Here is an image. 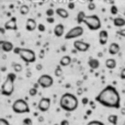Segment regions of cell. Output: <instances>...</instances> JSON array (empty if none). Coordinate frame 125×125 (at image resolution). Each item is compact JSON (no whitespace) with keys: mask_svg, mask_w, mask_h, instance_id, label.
I'll return each mask as SVG.
<instances>
[{"mask_svg":"<svg viewBox=\"0 0 125 125\" xmlns=\"http://www.w3.org/2000/svg\"><path fill=\"white\" fill-rule=\"evenodd\" d=\"M108 40H109V33L106 30H101L99 33V43L101 45H105L108 43Z\"/></svg>","mask_w":125,"mask_h":125,"instance_id":"cell-13","label":"cell"},{"mask_svg":"<svg viewBox=\"0 0 125 125\" xmlns=\"http://www.w3.org/2000/svg\"><path fill=\"white\" fill-rule=\"evenodd\" d=\"M29 12H30V7L29 6H26V4H22V6L20 7V13H21L22 15L29 14Z\"/></svg>","mask_w":125,"mask_h":125,"instance_id":"cell-22","label":"cell"},{"mask_svg":"<svg viewBox=\"0 0 125 125\" xmlns=\"http://www.w3.org/2000/svg\"><path fill=\"white\" fill-rule=\"evenodd\" d=\"M25 29L29 31V32H33L37 29V23L33 18H29L26 20V23H25Z\"/></svg>","mask_w":125,"mask_h":125,"instance_id":"cell-12","label":"cell"},{"mask_svg":"<svg viewBox=\"0 0 125 125\" xmlns=\"http://www.w3.org/2000/svg\"><path fill=\"white\" fill-rule=\"evenodd\" d=\"M47 22L48 23H54V18L53 17H47Z\"/></svg>","mask_w":125,"mask_h":125,"instance_id":"cell-38","label":"cell"},{"mask_svg":"<svg viewBox=\"0 0 125 125\" xmlns=\"http://www.w3.org/2000/svg\"><path fill=\"white\" fill-rule=\"evenodd\" d=\"M59 105L66 112H73V111L77 110L78 105H79V101H78L77 97L75 94L66 92L61 97Z\"/></svg>","mask_w":125,"mask_h":125,"instance_id":"cell-2","label":"cell"},{"mask_svg":"<svg viewBox=\"0 0 125 125\" xmlns=\"http://www.w3.org/2000/svg\"><path fill=\"white\" fill-rule=\"evenodd\" d=\"M37 29H39L41 32H44V31H45V26H44L43 24H37Z\"/></svg>","mask_w":125,"mask_h":125,"instance_id":"cell-36","label":"cell"},{"mask_svg":"<svg viewBox=\"0 0 125 125\" xmlns=\"http://www.w3.org/2000/svg\"><path fill=\"white\" fill-rule=\"evenodd\" d=\"M113 24H114V26H117V28H123V26H125V19L121 17L115 18L113 20Z\"/></svg>","mask_w":125,"mask_h":125,"instance_id":"cell-19","label":"cell"},{"mask_svg":"<svg viewBox=\"0 0 125 125\" xmlns=\"http://www.w3.org/2000/svg\"><path fill=\"white\" fill-rule=\"evenodd\" d=\"M88 65L90 66L91 69H98L100 66V62L97 58H90L88 61Z\"/></svg>","mask_w":125,"mask_h":125,"instance_id":"cell-20","label":"cell"},{"mask_svg":"<svg viewBox=\"0 0 125 125\" xmlns=\"http://www.w3.org/2000/svg\"><path fill=\"white\" fill-rule=\"evenodd\" d=\"M32 124H33V122H32V120H31L30 117L24 119L23 122H22V125H32Z\"/></svg>","mask_w":125,"mask_h":125,"instance_id":"cell-27","label":"cell"},{"mask_svg":"<svg viewBox=\"0 0 125 125\" xmlns=\"http://www.w3.org/2000/svg\"><path fill=\"white\" fill-rule=\"evenodd\" d=\"M0 46H1V50L3 51V52H6V53L12 52L13 48H14V46H13L12 42H10V41H4Z\"/></svg>","mask_w":125,"mask_h":125,"instance_id":"cell-15","label":"cell"},{"mask_svg":"<svg viewBox=\"0 0 125 125\" xmlns=\"http://www.w3.org/2000/svg\"><path fill=\"white\" fill-rule=\"evenodd\" d=\"M105 67L108 69H114L116 67V61L114 58H108L105 61Z\"/></svg>","mask_w":125,"mask_h":125,"instance_id":"cell-21","label":"cell"},{"mask_svg":"<svg viewBox=\"0 0 125 125\" xmlns=\"http://www.w3.org/2000/svg\"><path fill=\"white\" fill-rule=\"evenodd\" d=\"M36 93H37V91H36V89H35V88L30 89V95H31V97H33V95H36Z\"/></svg>","mask_w":125,"mask_h":125,"instance_id":"cell-34","label":"cell"},{"mask_svg":"<svg viewBox=\"0 0 125 125\" xmlns=\"http://www.w3.org/2000/svg\"><path fill=\"white\" fill-rule=\"evenodd\" d=\"M124 14H125V13H124Z\"/></svg>","mask_w":125,"mask_h":125,"instance_id":"cell-43","label":"cell"},{"mask_svg":"<svg viewBox=\"0 0 125 125\" xmlns=\"http://www.w3.org/2000/svg\"><path fill=\"white\" fill-rule=\"evenodd\" d=\"M54 13H55V11L53 10V9H47V10H46V15H47V17H53Z\"/></svg>","mask_w":125,"mask_h":125,"instance_id":"cell-30","label":"cell"},{"mask_svg":"<svg viewBox=\"0 0 125 125\" xmlns=\"http://www.w3.org/2000/svg\"><path fill=\"white\" fill-rule=\"evenodd\" d=\"M6 30H11V31H15L18 30V24H17V18L12 17L8 20V21L4 23V26H3Z\"/></svg>","mask_w":125,"mask_h":125,"instance_id":"cell-11","label":"cell"},{"mask_svg":"<svg viewBox=\"0 0 125 125\" xmlns=\"http://www.w3.org/2000/svg\"><path fill=\"white\" fill-rule=\"evenodd\" d=\"M83 28L80 25L73 26V29L68 31V32L65 34V40H73V39H78L80 37L82 34H83Z\"/></svg>","mask_w":125,"mask_h":125,"instance_id":"cell-7","label":"cell"},{"mask_svg":"<svg viewBox=\"0 0 125 125\" xmlns=\"http://www.w3.org/2000/svg\"><path fill=\"white\" fill-rule=\"evenodd\" d=\"M71 62V57L68 56V55H65V56H62L61 58V61H59V65H61L62 67H66V66H69Z\"/></svg>","mask_w":125,"mask_h":125,"instance_id":"cell-18","label":"cell"},{"mask_svg":"<svg viewBox=\"0 0 125 125\" xmlns=\"http://www.w3.org/2000/svg\"><path fill=\"white\" fill-rule=\"evenodd\" d=\"M61 125H69V122L67 121V120H64V121H62Z\"/></svg>","mask_w":125,"mask_h":125,"instance_id":"cell-40","label":"cell"},{"mask_svg":"<svg viewBox=\"0 0 125 125\" xmlns=\"http://www.w3.org/2000/svg\"><path fill=\"white\" fill-rule=\"evenodd\" d=\"M88 9H89V10H94V9H95V4L93 3V2H90V3H89V6H88Z\"/></svg>","mask_w":125,"mask_h":125,"instance_id":"cell-35","label":"cell"},{"mask_svg":"<svg viewBox=\"0 0 125 125\" xmlns=\"http://www.w3.org/2000/svg\"><path fill=\"white\" fill-rule=\"evenodd\" d=\"M117 12H119V10H117L116 7L115 6L111 7V13H112V14H117Z\"/></svg>","mask_w":125,"mask_h":125,"instance_id":"cell-33","label":"cell"},{"mask_svg":"<svg viewBox=\"0 0 125 125\" xmlns=\"http://www.w3.org/2000/svg\"><path fill=\"white\" fill-rule=\"evenodd\" d=\"M37 108H39V110L41 111V112H46V111H48L51 108V99L50 98H42L39 101Z\"/></svg>","mask_w":125,"mask_h":125,"instance_id":"cell-10","label":"cell"},{"mask_svg":"<svg viewBox=\"0 0 125 125\" xmlns=\"http://www.w3.org/2000/svg\"><path fill=\"white\" fill-rule=\"evenodd\" d=\"M54 83V79H53L52 76L50 75H42L41 77L37 79V84L40 87H42L43 89H47L50 87L53 86Z\"/></svg>","mask_w":125,"mask_h":125,"instance_id":"cell-8","label":"cell"},{"mask_svg":"<svg viewBox=\"0 0 125 125\" xmlns=\"http://www.w3.org/2000/svg\"><path fill=\"white\" fill-rule=\"evenodd\" d=\"M95 101L105 108L120 109L121 106V97L116 88L113 86H106L95 97Z\"/></svg>","mask_w":125,"mask_h":125,"instance_id":"cell-1","label":"cell"},{"mask_svg":"<svg viewBox=\"0 0 125 125\" xmlns=\"http://www.w3.org/2000/svg\"><path fill=\"white\" fill-rule=\"evenodd\" d=\"M6 31L7 30L4 28H1V26H0V45H1L4 41H7V39H6Z\"/></svg>","mask_w":125,"mask_h":125,"instance_id":"cell-23","label":"cell"},{"mask_svg":"<svg viewBox=\"0 0 125 125\" xmlns=\"http://www.w3.org/2000/svg\"><path fill=\"white\" fill-rule=\"evenodd\" d=\"M55 13H56L59 18H62V19H67V18L69 17V12L64 8H57L56 10H55Z\"/></svg>","mask_w":125,"mask_h":125,"instance_id":"cell-16","label":"cell"},{"mask_svg":"<svg viewBox=\"0 0 125 125\" xmlns=\"http://www.w3.org/2000/svg\"><path fill=\"white\" fill-rule=\"evenodd\" d=\"M87 125H104V123L103 122H101V121H97V120H94V121L89 122Z\"/></svg>","mask_w":125,"mask_h":125,"instance_id":"cell-28","label":"cell"},{"mask_svg":"<svg viewBox=\"0 0 125 125\" xmlns=\"http://www.w3.org/2000/svg\"><path fill=\"white\" fill-rule=\"evenodd\" d=\"M13 69H14V71H17V73H20V71L22 70V66L20 64H13Z\"/></svg>","mask_w":125,"mask_h":125,"instance_id":"cell-26","label":"cell"},{"mask_svg":"<svg viewBox=\"0 0 125 125\" xmlns=\"http://www.w3.org/2000/svg\"><path fill=\"white\" fill-rule=\"evenodd\" d=\"M73 47H75L76 51H78V52L84 53V52H88L89 51L90 44L84 41H81V40H77V41L73 42Z\"/></svg>","mask_w":125,"mask_h":125,"instance_id":"cell-9","label":"cell"},{"mask_svg":"<svg viewBox=\"0 0 125 125\" xmlns=\"http://www.w3.org/2000/svg\"><path fill=\"white\" fill-rule=\"evenodd\" d=\"M87 25V28L91 31H98L101 29V20L98 15L92 14V15H86L82 21Z\"/></svg>","mask_w":125,"mask_h":125,"instance_id":"cell-5","label":"cell"},{"mask_svg":"<svg viewBox=\"0 0 125 125\" xmlns=\"http://www.w3.org/2000/svg\"><path fill=\"white\" fill-rule=\"evenodd\" d=\"M12 110L17 114H24V113L30 112V106L25 100L18 99L12 103Z\"/></svg>","mask_w":125,"mask_h":125,"instance_id":"cell-6","label":"cell"},{"mask_svg":"<svg viewBox=\"0 0 125 125\" xmlns=\"http://www.w3.org/2000/svg\"><path fill=\"white\" fill-rule=\"evenodd\" d=\"M108 120H109V122H110L111 124H113V125H116L117 124V115H115V114L109 115Z\"/></svg>","mask_w":125,"mask_h":125,"instance_id":"cell-24","label":"cell"},{"mask_svg":"<svg viewBox=\"0 0 125 125\" xmlns=\"http://www.w3.org/2000/svg\"><path fill=\"white\" fill-rule=\"evenodd\" d=\"M84 17H86V13H84L83 11H80V12H78V14H77V22H78V23H79V24L82 23Z\"/></svg>","mask_w":125,"mask_h":125,"instance_id":"cell-25","label":"cell"},{"mask_svg":"<svg viewBox=\"0 0 125 125\" xmlns=\"http://www.w3.org/2000/svg\"><path fill=\"white\" fill-rule=\"evenodd\" d=\"M42 68V65H37V69H39V70H40V69H41Z\"/></svg>","mask_w":125,"mask_h":125,"instance_id":"cell-41","label":"cell"},{"mask_svg":"<svg viewBox=\"0 0 125 125\" xmlns=\"http://www.w3.org/2000/svg\"><path fill=\"white\" fill-rule=\"evenodd\" d=\"M120 77H121V79L125 80V68H123V69H122L121 73H120Z\"/></svg>","mask_w":125,"mask_h":125,"instance_id":"cell-37","label":"cell"},{"mask_svg":"<svg viewBox=\"0 0 125 125\" xmlns=\"http://www.w3.org/2000/svg\"><path fill=\"white\" fill-rule=\"evenodd\" d=\"M29 1H33V0H29Z\"/></svg>","mask_w":125,"mask_h":125,"instance_id":"cell-42","label":"cell"},{"mask_svg":"<svg viewBox=\"0 0 125 125\" xmlns=\"http://www.w3.org/2000/svg\"><path fill=\"white\" fill-rule=\"evenodd\" d=\"M64 33H65V26H64V24H62V23L56 24V26L54 28V34H55V36L62 37V35H64Z\"/></svg>","mask_w":125,"mask_h":125,"instance_id":"cell-14","label":"cell"},{"mask_svg":"<svg viewBox=\"0 0 125 125\" xmlns=\"http://www.w3.org/2000/svg\"><path fill=\"white\" fill-rule=\"evenodd\" d=\"M120 52V45L117 43H111L109 46V54L110 55H116Z\"/></svg>","mask_w":125,"mask_h":125,"instance_id":"cell-17","label":"cell"},{"mask_svg":"<svg viewBox=\"0 0 125 125\" xmlns=\"http://www.w3.org/2000/svg\"><path fill=\"white\" fill-rule=\"evenodd\" d=\"M0 125H11V124L8 120L3 119V117H0Z\"/></svg>","mask_w":125,"mask_h":125,"instance_id":"cell-29","label":"cell"},{"mask_svg":"<svg viewBox=\"0 0 125 125\" xmlns=\"http://www.w3.org/2000/svg\"><path fill=\"white\" fill-rule=\"evenodd\" d=\"M68 8L69 9H73V8H75V3H73V2H69Z\"/></svg>","mask_w":125,"mask_h":125,"instance_id":"cell-39","label":"cell"},{"mask_svg":"<svg viewBox=\"0 0 125 125\" xmlns=\"http://www.w3.org/2000/svg\"><path fill=\"white\" fill-rule=\"evenodd\" d=\"M116 34L120 35V36L125 37V29H121V30H119V31L116 32Z\"/></svg>","mask_w":125,"mask_h":125,"instance_id":"cell-32","label":"cell"},{"mask_svg":"<svg viewBox=\"0 0 125 125\" xmlns=\"http://www.w3.org/2000/svg\"><path fill=\"white\" fill-rule=\"evenodd\" d=\"M55 75H56L57 77H59V76L62 75V69H61V65H59V66H57L56 70H55Z\"/></svg>","mask_w":125,"mask_h":125,"instance_id":"cell-31","label":"cell"},{"mask_svg":"<svg viewBox=\"0 0 125 125\" xmlns=\"http://www.w3.org/2000/svg\"><path fill=\"white\" fill-rule=\"evenodd\" d=\"M14 54L19 55V57L26 64H32L36 61V55H35L34 51L30 50V48H22V47H14L13 48Z\"/></svg>","mask_w":125,"mask_h":125,"instance_id":"cell-3","label":"cell"},{"mask_svg":"<svg viewBox=\"0 0 125 125\" xmlns=\"http://www.w3.org/2000/svg\"><path fill=\"white\" fill-rule=\"evenodd\" d=\"M17 79V75L14 73H10L7 76L6 81L2 83L1 86V93L6 97H10L12 95L13 91H14V81Z\"/></svg>","mask_w":125,"mask_h":125,"instance_id":"cell-4","label":"cell"}]
</instances>
